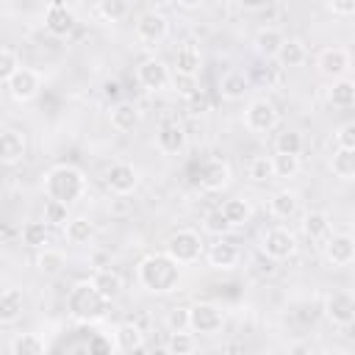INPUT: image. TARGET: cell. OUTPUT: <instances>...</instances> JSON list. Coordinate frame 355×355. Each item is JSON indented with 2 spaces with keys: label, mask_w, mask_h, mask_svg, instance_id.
<instances>
[{
  "label": "cell",
  "mask_w": 355,
  "mask_h": 355,
  "mask_svg": "<svg viewBox=\"0 0 355 355\" xmlns=\"http://www.w3.org/2000/svg\"><path fill=\"white\" fill-rule=\"evenodd\" d=\"M136 277L141 288H147L150 294H169L180 283V266L164 252H150L139 261Z\"/></svg>",
  "instance_id": "obj_1"
},
{
  "label": "cell",
  "mask_w": 355,
  "mask_h": 355,
  "mask_svg": "<svg viewBox=\"0 0 355 355\" xmlns=\"http://www.w3.org/2000/svg\"><path fill=\"white\" fill-rule=\"evenodd\" d=\"M86 175L72 166V164H58L53 169L44 172V180H42V189L47 194V200H58L64 205L80 200L86 194Z\"/></svg>",
  "instance_id": "obj_2"
},
{
  "label": "cell",
  "mask_w": 355,
  "mask_h": 355,
  "mask_svg": "<svg viewBox=\"0 0 355 355\" xmlns=\"http://www.w3.org/2000/svg\"><path fill=\"white\" fill-rule=\"evenodd\" d=\"M67 311L72 319L78 322H97L108 313V300H103L92 286L89 280L86 283H75L67 294Z\"/></svg>",
  "instance_id": "obj_3"
},
{
  "label": "cell",
  "mask_w": 355,
  "mask_h": 355,
  "mask_svg": "<svg viewBox=\"0 0 355 355\" xmlns=\"http://www.w3.org/2000/svg\"><path fill=\"white\" fill-rule=\"evenodd\" d=\"M164 255H169L178 266H191V263H197V261L205 255V241H202V236H200L197 230L180 227V230H175V233L166 239Z\"/></svg>",
  "instance_id": "obj_4"
},
{
  "label": "cell",
  "mask_w": 355,
  "mask_h": 355,
  "mask_svg": "<svg viewBox=\"0 0 355 355\" xmlns=\"http://www.w3.org/2000/svg\"><path fill=\"white\" fill-rule=\"evenodd\" d=\"M277 122H280V111H277V105L269 97H255V100L247 103V108H244V125H247V130H252V133H269V130L277 128Z\"/></svg>",
  "instance_id": "obj_5"
},
{
  "label": "cell",
  "mask_w": 355,
  "mask_h": 355,
  "mask_svg": "<svg viewBox=\"0 0 355 355\" xmlns=\"http://www.w3.org/2000/svg\"><path fill=\"white\" fill-rule=\"evenodd\" d=\"M133 31H136V39H139L141 44L155 47V44H161V42L169 36V17H166L164 11H158V8H150V11L139 14Z\"/></svg>",
  "instance_id": "obj_6"
},
{
  "label": "cell",
  "mask_w": 355,
  "mask_h": 355,
  "mask_svg": "<svg viewBox=\"0 0 355 355\" xmlns=\"http://www.w3.org/2000/svg\"><path fill=\"white\" fill-rule=\"evenodd\" d=\"M297 236L288 227H269L261 236V255H266L269 261H286L297 252Z\"/></svg>",
  "instance_id": "obj_7"
},
{
  "label": "cell",
  "mask_w": 355,
  "mask_h": 355,
  "mask_svg": "<svg viewBox=\"0 0 355 355\" xmlns=\"http://www.w3.org/2000/svg\"><path fill=\"white\" fill-rule=\"evenodd\" d=\"M225 324V313L214 302H197L189 308V330L200 336H214Z\"/></svg>",
  "instance_id": "obj_8"
},
{
  "label": "cell",
  "mask_w": 355,
  "mask_h": 355,
  "mask_svg": "<svg viewBox=\"0 0 355 355\" xmlns=\"http://www.w3.org/2000/svg\"><path fill=\"white\" fill-rule=\"evenodd\" d=\"M324 316L336 327H352V322H355V297L344 288L330 291L324 297Z\"/></svg>",
  "instance_id": "obj_9"
},
{
  "label": "cell",
  "mask_w": 355,
  "mask_h": 355,
  "mask_svg": "<svg viewBox=\"0 0 355 355\" xmlns=\"http://www.w3.org/2000/svg\"><path fill=\"white\" fill-rule=\"evenodd\" d=\"M349 64H352V58H349V50H347V47H324V50L316 55V69H319L330 83L347 78Z\"/></svg>",
  "instance_id": "obj_10"
},
{
  "label": "cell",
  "mask_w": 355,
  "mask_h": 355,
  "mask_svg": "<svg viewBox=\"0 0 355 355\" xmlns=\"http://www.w3.org/2000/svg\"><path fill=\"white\" fill-rule=\"evenodd\" d=\"M136 80L147 92H164L172 83V72L161 58H144L136 67Z\"/></svg>",
  "instance_id": "obj_11"
},
{
  "label": "cell",
  "mask_w": 355,
  "mask_h": 355,
  "mask_svg": "<svg viewBox=\"0 0 355 355\" xmlns=\"http://www.w3.org/2000/svg\"><path fill=\"white\" fill-rule=\"evenodd\" d=\"M6 86H8V92L17 103H31L42 89V72L31 69V67H19Z\"/></svg>",
  "instance_id": "obj_12"
},
{
  "label": "cell",
  "mask_w": 355,
  "mask_h": 355,
  "mask_svg": "<svg viewBox=\"0 0 355 355\" xmlns=\"http://www.w3.org/2000/svg\"><path fill=\"white\" fill-rule=\"evenodd\" d=\"M205 258H208V263H211L214 269L230 272V269H236V266L241 263V250H239V244L230 241V239H216V241L205 250Z\"/></svg>",
  "instance_id": "obj_13"
},
{
  "label": "cell",
  "mask_w": 355,
  "mask_h": 355,
  "mask_svg": "<svg viewBox=\"0 0 355 355\" xmlns=\"http://www.w3.org/2000/svg\"><path fill=\"white\" fill-rule=\"evenodd\" d=\"M155 147L164 153V155H178L186 150V130L180 122L175 119H166L158 125L155 130Z\"/></svg>",
  "instance_id": "obj_14"
},
{
  "label": "cell",
  "mask_w": 355,
  "mask_h": 355,
  "mask_svg": "<svg viewBox=\"0 0 355 355\" xmlns=\"http://www.w3.org/2000/svg\"><path fill=\"white\" fill-rule=\"evenodd\" d=\"M324 258L330 266H349L355 261V241L349 233H333L324 239Z\"/></svg>",
  "instance_id": "obj_15"
},
{
  "label": "cell",
  "mask_w": 355,
  "mask_h": 355,
  "mask_svg": "<svg viewBox=\"0 0 355 355\" xmlns=\"http://www.w3.org/2000/svg\"><path fill=\"white\" fill-rule=\"evenodd\" d=\"M230 183V164L225 158H208L200 166V189L205 191H222Z\"/></svg>",
  "instance_id": "obj_16"
},
{
  "label": "cell",
  "mask_w": 355,
  "mask_h": 355,
  "mask_svg": "<svg viewBox=\"0 0 355 355\" xmlns=\"http://www.w3.org/2000/svg\"><path fill=\"white\" fill-rule=\"evenodd\" d=\"M105 183H108V189H111L114 194L125 197V194H130V191L139 186V172H136L133 164L116 161V164L108 166V172H105Z\"/></svg>",
  "instance_id": "obj_17"
},
{
  "label": "cell",
  "mask_w": 355,
  "mask_h": 355,
  "mask_svg": "<svg viewBox=\"0 0 355 355\" xmlns=\"http://www.w3.org/2000/svg\"><path fill=\"white\" fill-rule=\"evenodd\" d=\"M72 28H75V14L64 3H50L44 8V31L50 36H58V39L61 36H69Z\"/></svg>",
  "instance_id": "obj_18"
},
{
  "label": "cell",
  "mask_w": 355,
  "mask_h": 355,
  "mask_svg": "<svg viewBox=\"0 0 355 355\" xmlns=\"http://www.w3.org/2000/svg\"><path fill=\"white\" fill-rule=\"evenodd\" d=\"M28 153L25 136L14 128H0V164H19Z\"/></svg>",
  "instance_id": "obj_19"
},
{
  "label": "cell",
  "mask_w": 355,
  "mask_h": 355,
  "mask_svg": "<svg viewBox=\"0 0 355 355\" xmlns=\"http://www.w3.org/2000/svg\"><path fill=\"white\" fill-rule=\"evenodd\" d=\"M202 69V53L194 42H183L175 50V75H186V78H197Z\"/></svg>",
  "instance_id": "obj_20"
},
{
  "label": "cell",
  "mask_w": 355,
  "mask_h": 355,
  "mask_svg": "<svg viewBox=\"0 0 355 355\" xmlns=\"http://www.w3.org/2000/svg\"><path fill=\"white\" fill-rule=\"evenodd\" d=\"M108 119H111V128H114V130H119V133H130V130L139 125L141 111H139L136 103H130V100H119V103L111 105Z\"/></svg>",
  "instance_id": "obj_21"
},
{
  "label": "cell",
  "mask_w": 355,
  "mask_h": 355,
  "mask_svg": "<svg viewBox=\"0 0 355 355\" xmlns=\"http://www.w3.org/2000/svg\"><path fill=\"white\" fill-rule=\"evenodd\" d=\"M25 313V291L11 286L0 291V324H14Z\"/></svg>",
  "instance_id": "obj_22"
},
{
  "label": "cell",
  "mask_w": 355,
  "mask_h": 355,
  "mask_svg": "<svg viewBox=\"0 0 355 355\" xmlns=\"http://www.w3.org/2000/svg\"><path fill=\"white\" fill-rule=\"evenodd\" d=\"M269 214H272L275 219H283V222L294 219V216L300 214V194L291 191V189L275 191V194L269 197Z\"/></svg>",
  "instance_id": "obj_23"
},
{
  "label": "cell",
  "mask_w": 355,
  "mask_h": 355,
  "mask_svg": "<svg viewBox=\"0 0 355 355\" xmlns=\"http://www.w3.org/2000/svg\"><path fill=\"white\" fill-rule=\"evenodd\" d=\"M89 286H92L103 300H108V302L122 294V277H119V272H114V269H94L92 277H89Z\"/></svg>",
  "instance_id": "obj_24"
},
{
  "label": "cell",
  "mask_w": 355,
  "mask_h": 355,
  "mask_svg": "<svg viewBox=\"0 0 355 355\" xmlns=\"http://www.w3.org/2000/svg\"><path fill=\"white\" fill-rule=\"evenodd\" d=\"M283 39H286V36H283L280 28H275V25H263V28L255 31L252 44H255V50H258L263 58H275L277 50H280V44H283Z\"/></svg>",
  "instance_id": "obj_25"
},
{
  "label": "cell",
  "mask_w": 355,
  "mask_h": 355,
  "mask_svg": "<svg viewBox=\"0 0 355 355\" xmlns=\"http://www.w3.org/2000/svg\"><path fill=\"white\" fill-rule=\"evenodd\" d=\"M247 89H250V78H247L241 69H230V72H225V75L219 78V94H222L225 100H230V103L241 100V97L247 94Z\"/></svg>",
  "instance_id": "obj_26"
},
{
  "label": "cell",
  "mask_w": 355,
  "mask_h": 355,
  "mask_svg": "<svg viewBox=\"0 0 355 355\" xmlns=\"http://www.w3.org/2000/svg\"><path fill=\"white\" fill-rule=\"evenodd\" d=\"M330 230H333V225H330V216L324 211H308L302 216V233H305V239L324 241L330 236Z\"/></svg>",
  "instance_id": "obj_27"
},
{
  "label": "cell",
  "mask_w": 355,
  "mask_h": 355,
  "mask_svg": "<svg viewBox=\"0 0 355 355\" xmlns=\"http://www.w3.org/2000/svg\"><path fill=\"white\" fill-rule=\"evenodd\" d=\"M275 58H277L280 67L294 69V67H302V64H305L308 50H305V44H302L300 39H283V44H280V50H277Z\"/></svg>",
  "instance_id": "obj_28"
},
{
  "label": "cell",
  "mask_w": 355,
  "mask_h": 355,
  "mask_svg": "<svg viewBox=\"0 0 355 355\" xmlns=\"http://www.w3.org/2000/svg\"><path fill=\"white\" fill-rule=\"evenodd\" d=\"M327 103L333 108H352L355 105V83L349 78H341V80H333L327 86Z\"/></svg>",
  "instance_id": "obj_29"
},
{
  "label": "cell",
  "mask_w": 355,
  "mask_h": 355,
  "mask_svg": "<svg viewBox=\"0 0 355 355\" xmlns=\"http://www.w3.org/2000/svg\"><path fill=\"white\" fill-rule=\"evenodd\" d=\"M219 211H222V216L227 219L230 227H244V225L250 222V216H252V205H250L247 200H241V197L225 200Z\"/></svg>",
  "instance_id": "obj_30"
},
{
  "label": "cell",
  "mask_w": 355,
  "mask_h": 355,
  "mask_svg": "<svg viewBox=\"0 0 355 355\" xmlns=\"http://www.w3.org/2000/svg\"><path fill=\"white\" fill-rule=\"evenodd\" d=\"M114 338H116V347H119L122 352H139V349L144 347V333H141V327L133 324V322H122V324L116 327Z\"/></svg>",
  "instance_id": "obj_31"
},
{
  "label": "cell",
  "mask_w": 355,
  "mask_h": 355,
  "mask_svg": "<svg viewBox=\"0 0 355 355\" xmlns=\"http://www.w3.org/2000/svg\"><path fill=\"white\" fill-rule=\"evenodd\" d=\"M64 236L72 244H89L94 239V222L86 216H69V222L64 225Z\"/></svg>",
  "instance_id": "obj_32"
},
{
  "label": "cell",
  "mask_w": 355,
  "mask_h": 355,
  "mask_svg": "<svg viewBox=\"0 0 355 355\" xmlns=\"http://www.w3.org/2000/svg\"><path fill=\"white\" fill-rule=\"evenodd\" d=\"M330 169L338 180H352L355 178V150L336 147L333 155H330Z\"/></svg>",
  "instance_id": "obj_33"
},
{
  "label": "cell",
  "mask_w": 355,
  "mask_h": 355,
  "mask_svg": "<svg viewBox=\"0 0 355 355\" xmlns=\"http://www.w3.org/2000/svg\"><path fill=\"white\" fill-rule=\"evenodd\" d=\"M64 266H67V255H64L61 250H55V247L39 250V255H36V269H39L42 275H61Z\"/></svg>",
  "instance_id": "obj_34"
},
{
  "label": "cell",
  "mask_w": 355,
  "mask_h": 355,
  "mask_svg": "<svg viewBox=\"0 0 355 355\" xmlns=\"http://www.w3.org/2000/svg\"><path fill=\"white\" fill-rule=\"evenodd\" d=\"M22 244L33 247V250H44L50 244V227L42 222V219H33V222H25L22 225Z\"/></svg>",
  "instance_id": "obj_35"
},
{
  "label": "cell",
  "mask_w": 355,
  "mask_h": 355,
  "mask_svg": "<svg viewBox=\"0 0 355 355\" xmlns=\"http://www.w3.org/2000/svg\"><path fill=\"white\" fill-rule=\"evenodd\" d=\"M11 355H44V338L36 333H19L11 341Z\"/></svg>",
  "instance_id": "obj_36"
},
{
  "label": "cell",
  "mask_w": 355,
  "mask_h": 355,
  "mask_svg": "<svg viewBox=\"0 0 355 355\" xmlns=\"http://www.w3.org/2000/svg\"><path fill=\"white\" fill-rule=\"evenodd\" d=\"M302 147H305V141H302L300 130H280L275 136V153H280V155H300Z\"/></svg>",
  "instance_id": "obj_37"
},
{
  "label": "cell",
  "mask_w": 355,
  "mask_h": 355,
  "mask_svg": "<svg viewBox=\"0 0 355 355\" xmlns=\"http://www.w3.org/2000/svg\"><path fill=\"white\" fill-rule=\"evenodd\" d=\"M42 222L47 227H64L69 222V205L58 202V200H44V216Z\"/></svg>",
  "instance_id": "obj_38"
},
{
  "label": "cell",
  "mask_w": 355,
  "mask_h": 355,
  "mask_svg": "<svg viewBox=\"0 0 355 355\" xmlns=\"http://www.w3.org/2000/svg\"><path fill=\"white\" fill-rule=\"evenodd\" d=\"M247 175H250V180H255V183H269V180H275L272 158H269V155H255V158L250 161V166H247Z\"/></svg>",
  "instance_id": "obj_39"
},
{
  "label": "cell",
  "mask_w": 355,
  "mask_h": 355,
  "mask_svg": "<svg viewBox=\"0 0 355 355\" xmlns=\"http://www.w3.org/2000/svg\"><path fill=\"white\" fill-rule=\"evenodd\" d=\"M166 349L169 355H194L197 349V338L194 333H169V341H166Z\"/></svg>",
  "instance_id": "obj_40"
},
{
  "label": "cell",
  "mask_w": 355,
  "mask_h": 355,
  "mask_svg": "<svg viewBox=\"0 0 355 355\" xmlns=\"http://www.w3.org/2000/svg\"><path fill=\"white\" fill-rule=\"evenodd\" d=\"M300 155H280L275 153L272 155V169H275V178H294L300 172Z\"/></svg>",
  "instance_id": "obj_41"
},
{
  "label": "cell",
  "mask_w": 355,
  "mask_h": 355,
  "mask_svg": "<svg viewBox=\"0 0 355 355\" xmlns=\"http://www.w3.org/2000/svg\"><path fill=\"white\" fill-rule=\"evenodd\" d=\"M94 11H97L100 17H105L108 22H116V19L128 17L130 6H128L125 0H103V3H97V6H94Z\"/></svg>",
  "instance_id": "obj_42"
},
{
  "label": "cell",
  "mask_w": 355,
  "mask_h": 355,
  "mask_svg": "<svg viewBox=\"0 0 355 355\" xmlns=\"http://www.w3.org/2000/svg\"><path fill=\"white\" fill-rule=\"evenodd\" d=\"M202 230H205V233H211V236L225 239V233H230L233 227L227 225V219L222 216V211H219V208H214V211H208V214H205V219H202Z\"/></svg>",
  "instance_id": "obj_43"
},
{
  "label": "cell",
  "mask_w": 355,
  "mask_h": 355,
  "mask_svg": "<svg viewBox=\"0 0 355 355\" xmlns=\"http://www.w3.org/2000/svg\"><path fill=\"white\" fill-rule=\"evenodd\" d=\"M164 324H166L169 333H186V330H189V308H186V305H175V308H169Z\"/></svg>",
  "instance_id": "obj_44"
},
{
  "label": "cell",
  "mask_w": 355,
  "mask_h": 355,
  "mask_svg": "<svg viewBox=\"0 0 355 355\" xmlns=\"http://www.w3.org/2000/svg\"><path fill=\"white\" fill-rule=\"evenodd\" d=\"M17 69H19V58H17V53L8 50V47H0V83H8L11 75H14Z\"/></svg>",
  "instance_id": "obj_45"
},
{
  "label": "cell",
  "mask_w": 355,
  "mask_h": 355,
  "mask_svg": "<svg viewBox=\"0 0 355 355\" xmlns=\"http://www.w3.org/2000/svg\"><path fill=\"white\" fill-rule=\"evenodd\" d=\"M336 147L341 150H355V122H344L336 130Z\"/></svg>",
  "instance_id": "obj_46"
},
{
  "label": "cell",
  "mask_w": 355,
  "mask_h": 355,
  "mask_svg": "<svg viewBox=\"0 0 355 355\" xmlns=\"http://www.w3.org/2000/svg\"><path fill=\"white\" fill-rule=\"evenodd\" d=\"M169 86H175V92H180L183 97H191L194 92H197V78H186V75H172V83Z\"/></svg>",
  "instance_id": "obj_47"
},
{
  "label": "cell",
  "mask_w": 355,
  "mask_h": 355,
  "mask_svg": "<svg viewBox=\"0 0 355 355\" xmlns=\"http://www.w3.org/2000/svg\"><path fill=\"white\" fill-rule=\"evenodd\" d=\"M327 11L336 17H352L355 14V0H333L327 3Z\"/></svg>",
  "instance_id": "obj_48"
},
{
  "label": "cell",
  "mask_w": 355,
  "mask_h": 355,
  "mask_svg": "<svg viewBox=\"0 0 355 355\" xmlns=\"http://www.w3.org/2000/svg\"><path fill=\"white\" fill-rule=\"evenodd\" d=\"M186 103H189V111L191 114H205L208 111V97H205V92H194L191 97H186Z\"/></svg>",
  "instance_id": "obj_49"
},
{
  "label": "cell",
  "mask_w": 355,
  "mask_h": 355,
  "mask_svg": "<svg viewBox=\"0 0 355 355\" xmlns=\"http://www.w3.org/2000/svg\"><path fill=\"white\" fill-rule=\"evenodd\" d=\"M322 355H349L347 349H338V347H330V349H324Z\"/></svg>",
  "instance_id": "obj_50"
},
{
  "label": "cell",
  "mask_w": 355,
  "mask_h": 355,
  "mask_svg": "<svg viewBox=\"0 0 355 355\" xmlns=\"http://www.w3.org/2000/svg\"><path fill=\"white\" fill-rule=\"evenodd\" d=\"M116 89H119V86H116L114 80H108V83H105V94H116Z\"/></svg>",
  "instance_id": "obj_51"
},
{
  "label": "cell",
  "mask_w": 355,
  "mask_h": 355,
  "mask_svg": "<svg viewBox=\"0 0 355 355\" xmlns=\"http://www.w3.org/2000/svg\"><path fill=\"white\" fill-rule=\"evenodd\" d=\"M147 355H169V349H166V347H155V349H150Z\"/></svg>",
  "instance_id": "obj_52"
},
{
  "label": "cell",
  "mask_w": 355,
  "mask_h": 355,
  "mask_svg": "<svg viewBox=\"0 0 355 355\" xmlns=\"http://www.w3.org/2000/svg\"><path fill=\"white\" fill-rule=\"evenodd\" d=\"M3 86H6V83H0V97H3Z\"/></svg>",
  "instance_id": "obj_53"
}]
</instances>
